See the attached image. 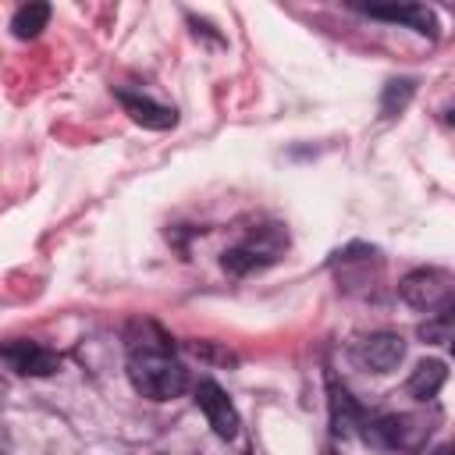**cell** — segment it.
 Returning a JSON list of instances; mask_svg holds the SVG:
<instances>
[{
    "label": "cell",
    "instance_id": "6da1fadb",
    "mask_svg": "<svg viewBox=\"0 0 455 455\" xmlns=\"http://www.w3.org/2000/svg\"><path fill=\"white\" fill-rule=\"evenodd\" d=\"M128 380L142 398H153V402H171L188 387V373L171 355V341L160 331L153 341L128 345Z\"/></svg>",
    "mask_w": 455,
    "mask_h": 455
},
{
    "label": "cell",
    "instance_id": "7a4b0ae2",
    "mask_svg": "<svg viewBox=\"0 0 455 455\" xmlns=\"http://www.w3.org/2000/svg\"><path fill=\"white\" fill-rule=\"evenodd\" d=\"M398 295L405 306L437 316L455 306V274H448L441 267H419L398 281Z\"/></svg>",
    "mask_w": 455,
    "mask_h": 455
},
{
    "label": "cell",
    "instance_id": "3957f363",
    "mask_svg": "<svg viewBox=\"0 0 455 455\" xmlns=\"http://www.w3.org/2000/svg\"><path fill=\"white\" fill-rule=\"evenodd\" d=\"M402 355H405V341H402L398 334H391V331L366 334V338H359L355 348H352V359H355L363 370H370V373H391V370L402 363Z\"/></svg>",
    "mask_w": 455,
    "mask_h": 455
},
{
    "label": "cell",
    "instance_id": "277c9868",
    "mask_svg": "<svg viewBox=\"0 0 455 455\" xmlns=\"http://www.w3.org/2000/svg\"><path fill=\"white\" fill-rule=\"evenodd\" d=\"M430 419L419 416V412H395V416H384L377 423V434L387 448H398V451H419L430 437Z\"/></svg>",
    "mask_w": 455,
    "mask_h": 455
},
{
    "label": "cell",
    "instance_id": "5b68a950",
    "mask_svg": "<svg viewBox=\"0 0 455 455\" xmlns=\"http://www.w3.org/2000/svg\"><path fill=\"white\" fill-rule=\"evenodd\" d=\"M196 402H199V409H203V416L210 419V427H213L217 437H235V430H238V412H235V405L228 402V395L220 391V384L199 380Z\"/></svg>",
    "mask_w": 455,
    "mask_h": 455
},
{
    "label": "cell",
    "instance_id": "8992f818",
    "mask_svg": "<svg viewBox=\"0 0 455 455\" xmlns=\"http://www.w3.org/2000/svg\"><path fill=\"white\" fill-rule=\"evenodd\" d=\"M363 11H366L370 18L398 21V25L412 28V32H419V36H427V39H437V18H434V11L423 7V4H370V7H363Z\"/></svg>",
    "mask_w": 455,
    "mask_h": 455
},
{
    "label": "cell",
    "instance_id": "52a82bcc",
    "mask_svg": "<svg viewBox=\"0 0 455 455\" xmlns=\"http://www.w3.org/2000/svg\"><path fill=\"white\" fill-rule=\"evenodd\" d=\"M4 355H7L11 370H18V373H25V377H50V373H57V366H60L57 352H50V348H43V345H36V341H14V345L4 348Z\"/></svg>",
    "mask_w": 455,
    "mask_h": 455
},
{
    "label": "cell",
    "instance_id": "ba28073f",
    "mask_svg": "<svg viewBox=\"0 0 455 455\" xmlns=\"http://www.w3.org/2000/svg\"><path fill=\"white\" fill-rule=\"evenodd\" d=\"M117 103L132 114V121H139L142 128H153V132H164V128H174L178 114L149 96H135V92H117Z\"/></svg>",
    "mask_w": 455,
    "mask_h": 455
},
{
    "label": "cell",
    "instance_id": "9c48e42d",
    "mask_svg": "<svg viewBox=\"0 0 455 455\" xmlns=\"http://www.w3.org/2000/svg\"><path fill=\"white\" fill-rule=\"evenodd\" d=\"M444 377H448L444 363H437V359H423V363H419V366L409 373V380H405V391H409L412 398L427 402V398H434V395L441 391Z\"/></svg>",
    "mask_w": 455,
    "mask_h": 455
},
{
    "label": "cell",
    "instance_id": "30bf717a",
    "mask_svg": "<svg viewBox=\"0 0 455 455\" xmlns=\"http://www.w3.org/2000/svg\"><path fill=\"white\" fill-rule=\"evenodd\" d=\"M327 395H331V423H334V430L338 434H355V427L363 423V412H359V405L348 398V391L345 387H338V380H331L327 384Z\"/></svg>",
    "mask_w": 455,
    "mask_h": 455
},
{
    "label": "cell",
    "instance_id": "8fae6325",
    "mask_svg": "<svg viewBox=\"0 0 455 455\" xmlns=\"http://www.w3.org/2000/svg\"><path fill=\"white\" fill-rule=\"evenodd\" d=\"M46 21H50V7L46 4H21L14 11V18H11V32L18 39H36L46 28Z\"/></svg>",
    "mask_w": 455,
    "mask_h": 455
},
{
    "label": "cell",
    "instance_id": "7c38bea8",
    "mask_svg": "<svg viewBox=\"0 0 455 455\" xmlns=\"http://www.w3.org/2000/svg\"><path fill=\"white\" fill-rule=\"evenodd\" d=\"M412 92H416V82H412V78H391V82L384 85V92H380V114H384V117L402 114V110L409 107Z\"/></svg>",
    "mask_w": 455,
    "mask_h": 455
},
{
    "label": "cell",
    "instance_id": "4fadbf2b",
    "mask_svg": "<svg viewBox=\"0 0 455 455\" xmlns=\"http://www.w3.org/2000/svg\"><path fill=\"white\" fill-rule=\"evenodd\" d=\"M419 338L430 341V345H437V341H455V306L444 309V313H437L434 320L419 323Z\"/></svg>",
    "mask_w": 455,
    "mask_h": 455
},
{
    "label": "cell",
    "instance_id": "5bb4252c",
    "mask_svg": "<svg viewBox=\"0 0 455 455\" xmlns=\"http://www.w3.org/2000/svg\"><path fill=\"white\" fill-rule=\"evenodd\" d=\"M220 267H224L228 274H249V270L263 267V259H259L249 245H238V249H228V252L220 256Z\"/></svg>",
    "mask_w": 455,
    "mask_h": 455
},
{
    "label": "cell",
    "instance_id": "9a60e30c",
    "mask_svg": "<svg viewBox=\"0 0 455 455\" xmlns=\"http://www.w3.org/2000/svg\"><path fill=\"white\" fill-rule=\"evenodd\" d=\"M430 455H455V444H441L437 451H430Z\"/></svg>",
    "mask_w": 455,
    "mask_h": 455
},
{
    "label": "cell",
    "instance_id": "2e32d148",
    "mask_svg": "<svg viewBox=\"0 0 455 455\" xmlns=\"http://www.w3.org/2000/svg\"><path fill=\"white\" fill-rule=\"evenodd\" d=\"M448 124H455V110H451V114H448Z\"/></svg>",
    "mask_w": 455,
    "mask_h": 455
},
{
    "label": "cell",
    "instance_id": "e0dca14e",
    "mask_svg": "<svg viewBox=\"0 0 455 455\" xmlns=\"http://www.w3.org/2000/svg\"><path fill=\"white\" fill-rule=\"evenodd\" d=\"M451 355H455V341H451Z\"/></svg>",
    "mask_w": 455,
    "mask_h": 455
},
{
    "label": "cell",
    "instance_id": "ac0fdd59",
    "mask_svg": "<svg viewBox=\"0 0 455 455\" xmlns=\"http://www.w3.org/2000/svg\"><path fill=\"white\" fill-rule=\"evenodd\" d=\"M327 455H334V451H327Z\"/></svg>",
    "mask_w": 455,
    "mask_h": 455
}]
</instances>
